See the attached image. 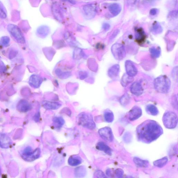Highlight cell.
<instances>
[{
    "instance_id": "cell-28",
    "label": "cell",
    "mask_w": 178,
    "mask_h": 178,
    "mask_svg": "<svg viewBox=\"0 0 178 178\" xmlns=\"http://www.w3.org/2000/svg\"><path fill=\"white\" fill-rule=\"evenodd\" d=\"M149 51L152 58H156L160 57L161 49L159 47L156 48L155 46H153L150 48Z\"/></svg>"
},
{
    "instance_id": "cell-31",
    "label": "cell",
    "mask_w": 178,
    "mask_h": 178,
    "mask_svg": "<svg viewBox=\"0 0 178 178\" xmlns=\"http://www.w3.org/2000/svg\"><path fill=\"white\" fill-rule=\"evenodd\" d=\"M55 126L58 129H60L64 125L65 121L62 117H55L53 120Z\"/></svg>"
},
{
    "instance_id": "cell-9",
    "label": "cell",
    "mask_w": 178,
    "mask_h": 178,
    "mask_svg": "<svg viewBox=\"0 0 178 178\" xmlns=\"http://www.w3.org/2000/svg\"><path fill=\"white\" fill-rule=\"evenodd\" d=\"M142 114L141 109L138 106H134L129 112L128 118L130 121L135 120L141 117Z\"/></svg>"
},
{
    "instance_id": "cell-4",
    "label": "cell",
    "mask_w": 178,
    "mask_h": 178,
    "mask_svg": "<svg viewBox=\"0 0 178 178\" xmlns=\"http://www.w3.org/2000/svg\"><path fill=\"white\" fill-rule=\"evenodd\" d=\"M78 123L84 127L90 130L95 129L96 125L91 114L83 112L77 117Z\"/></svg>"
},
{
    "instance_id": "cell-16",
    "label": "cell",
    "mask_w": 178,
    "mask_h": 178,
    "mask_svg": "<svg viewBox=\"0 0 178 178\" xmlns=\"http://www.w3.org/2000/svg\"><path fill=\"white\" fill-rule=\"evenodd\" d=\"M135 37L137 42L139 44H142L145 42L146 39L144 31L141 28L137 29L136 31Z\"/></svg>"
},
{
    "instance_id": "cell-6",
    "label": "cell",
    "mask_w": 178,
    "mask_h": 178,
    "mask_svg": "<svg viewBox=\"0 0 178 178\" xmlns=\"http://www.w3.org/2000/svg\"><path fill=\"white\" fill-rule=\"evenodd\" d=\"M7 28L8 32L18 43H25V39L19 27L13 24H9Z\"/></svg>"
},
{
    "instance_id": "cell-25",
    "label": "cell",
    "mask_w": 178,
    "mask_h": 178,
    "mask_svg": "<svg viewBox=\"0 0 178 178\" xmlns=\"http://www.w3.org/2000/svg\"><path fill=\"white\" fill-rule=\"evenodd\" d=\"M134 80L133 77L128 75L126 73L123 75L121 80V85L123 87H126L129 84L133 82Z\"/></svg>"
},
{
    "instance_id": "cell-36",
    "label": "cell",
    "mask_w": 178,
    "mask_h": 178,
    "mask_svg": "<svg viewBox=\"0 0 178 178\" xmlns=\"http://www.w3.org/2000/svg\"><path fill=\"white\" fill-rule=\"evenodd\" d=\"M1 41L3 44L5 46H7L10 42V39L8 37L4 36L2 37Z\"/></svg>"
},
{
    "instance_id": "cell-19",
    "label": "cell",
    "mask_w": 178,
    "mask_h": 178,
    "mask_svg": "<svg viewBox=\"0 0 178 178\" xmlns=\"http://www.w3.org/2000/svg\"><path fill=\"white\" fill-rule=\"evenodd\" d=\"M96 148L99 150L104 152L105 154L109 155H112V150L104 142H99L96 146Z\"/></svg>"
},
{
    "instance_id": "cell-30",
    "label": "cell",
    "mask_w": 178,
    "mask_h": 178,
    "mask_svg": "<svg viewBox=\"0 0 178 178\" xmlns=\"http://www.w3.org/2000/svg\"><path fill=\"white\" fill-rule=\"evenodd\" d=\"M168 161V158L167 157L158 159L154 162V165L155 167L162 168L166 165Z\"/></svg>"
},
{
    "instance_id": "cell-37",
    "label": "cell",
    "mask_w": 178,
    "mask_h": 178,
    "mask_svg": "<svg viewBox=\"0 0 178 178\" xmlns=\"http://www.w3.org/2000/svg\"><path fill=\"white\" fill-rule=\"evenodd\" d=\"M94 176L95 177L98 178L106 177L104 173L100 170H98L95 172L94 174Z\"/></svg>"
},
{
    "instance_id": "cell-23",
    "label": "cell",
    "mask_w": 178,
    "mask_h": 178,
    "mask_svg": "<svg viewBox=\"0 0 178 178\" xmlns=\"http://www.w3.org/2000/svg\"><path fill=\"white\" fill-rule=\"evenodd\" d=\"M134 163L140 167L146 168L149 166V162L148 160H142L138 157H134L133 158Z\"/></svg>"
},
{
    "instance_id": "cell-22",
    "label": "cell",
    "mask_w": 178,
    "mask_h": 178,
    "mask_svg": "<svg viewBox=\"0 0 178 178\" xmlns=\"http://www.w3.org/2000/svg\"><path fill=\"white\" fill-rule=\"evenodd\" d=\"M109 9L111 13L115 16L119 14L121 10L120 5L116 3L111 5L109 6Z\"/></svg>"
},
{
    "instance_id": "cell-26",
    "label": "cell",
    "mask_w": 178,
    "mask_h": 178,
    "mask_svg": "<svg viewBox=\"0 0 178 178\" xmlns=\"http://www.w3.org/2000/svg\"><path fill=\"white\" fill-rule=\"evenodd\" d=\"M49 32V28L46 26H40L37 30V33L38 35L42 37H45L48 35Z\"/></svg>"
},
{
    "instance_id": "cell-10",
    "label": "cell",
    "mask_w": 178,
    "mask_h": 178,
    "mask_svg": "<svg viewBox=\"0 0 178 178\" xmlns=\"http://www.w3.org/2000/svg\"><path fill=\"white\" fill-rule=\"evenodd\" d=\"M85 17L88 19H91L95 16L96 8L93 4H88L84 6L83 8Z\"/></svg>"
},
{
    "instance_id": "cell-40",
    "label": "cell",
    "mask_w": 178,
    "mask_h": 178,
    "mask_svg": "<svg viewBox=\"0 0 178 178\" xmlns=\"http://www.w3.org/2000/svg\"><path fill=\"white\" fill-rule=\"evenodd\" d=\"M158 11V10L157 9L153 8L151 9V10L150 11V14L151 15H154L157 14Z\"/></svg>"
},
{
    "instance_id": "cell-7",
    "label": "cell",
    "mask_w": 178,
    "mask_h": 178,
    "mask_svg": "<svg viewBox=\"0 0 178 178\" xmlns=\"http://www.w3.org/2000/svg\"><path fill=\"white\" fill-rule=\"evenodd\" d=\"M112 54L118 60H122L126 56V51L125 46L120 43H115L111 48Z\"/></svg>"
},
{
    "instance_id": "cell-21",
    "label": "cell",
    "mask_w": 178,
    "mask_h": 178,
    "mask_svg": "<svg viewBox=\"0 0 178 178\" xmlns=\"http://www.w3.org/2000/svg\"><path fill=\"white\" fill-rule=\"evenodd\" d=\"M31 108V106L29 103L25 100H21L18 103V108L22 112H27Z\"/></svg>"
},
{
    "instance_id": "cell-1",
    "label": "cell",
    "mask_w": 178,
    "mask_h": 178,
    "mask_svg": "<svg viewBox=\"0 0 178 178\" xmlns=\"http://www.w3.org/2000/svg\"><path fill=\"white\" fill-rule=\"evenodd\" d=\"M163 133L162 127L155 121L146 120L140 124L136 129L139 141L149 144L157 140Z\"/></svg>"
},
{
    "instance_id": "cell-43",
    "label": "cell",
    "mask_w": 178,
    "mask_h": 178,
    "mask_svg": "<svg viewBox=\"0 0 178 178\" xmlns=\"http://www.w3.org/2000/svg\"><path fill=\"white\" fill-rule=\"evenodd\" d=\"M64 1H67L73 4H75L76 2L74 0H64Z\"/></svg>"
},
{
    "instance_id": "cell-20",
    "label": "cell",
    "mask_w": 178,
    "mask_h": 178,
    "mask_svg": "<svg viewBox=\"0 0 178 178\" xmlns=\"http://www.w3.org/2000/svg\"><path fill=\"white\" fill-rule=\"evenodd\" d=\"M82 162V158L78 155H74L71 156L68 160V164L72 166H77L81 164Z\"/></svg>"
},
{
    "instance_id": "cell-3",
    "label": "cell",
    "mask_w": 178,
    "mask_h": 178,
    "mask_svg": "<svg viewBox=\"0 0 178 178\" xmlns=\"http://www.w3.org/2000/svg\"><path fill=\"white\" fill-rule=\"evenodd\" d=\"M162 121L167 129H173L177 126L178 118L176 114L171 111H167L164 113L162 117Z\"/></svg>"
},
{
    "instance_id": "cell-14",
    "label": "cell",
    "mask_w": 178,
    "mask_h": 178,
    "mask_svg": "<svg viewBox=\"0 0 178 178\" xmlns=\"http://www.w3.org/2000/svg\"><path fill=\"white\" fill-rule=\"evenodd\" d=\"M120 65L115 64L112 65L108 71V76L111 79H114L118 77L120 73Z\"/></svg>"
},
{
    "instance_id": "cell-5",
    "label": "cell",
    "mask_w": 178,
    "mask_h": 178,
    "mask_svg": "<svg viewBox=\"0 0 178 178\" xmlns=\"http://www.w3.org/2000/svg\"><path fill=\"white\" fill-rule=\"evenodd\" d=\"M41 151L39 148H37L35 150L30 147L28 146L24 149L21 153L22 158L27 161L32 162L38 158L40 156Z\"/></svg>"
},
{
    "instance_id": "cell-38",
    "label": "cell",
    "mask_w": 178,
    "mask_h": 178,
    "mask_svg": "<svg viewBox=\"0 0 178 178\" xmlns=\"http://www.w3.org/2000/svg\"><path fill=\"white\" fill-rule=\"evenodd\" d=\"M103 28L105 30L107 31L110 29V25L107 23H105L103 24Z\"/></svg>"
},
{
    "instance_id": "cell-44",
    "label": "cell",
    "mask_w": 178,
    "mask_h": 178,
    "mask_svg": "<svg viewBox=\"0 0 178 178\" xmlns=\"http://www.w3.org/2000/svg\"><path fill=\"white\" fill-rule=\"evenodd\" d=\"M1 168H0V175H1Z\"/></svg>"
},
{
    "instance_id": "cell-39",
    "label": "cell",
    "mask_w": 178,
    "mask_h": 178,
    "mask_svg": "<svg viewBox=\"0 0 178 178\" xmlns=\"http://www.w3.org/2000/svg\"><path fill=\"white\" fill-rule=\"evenodd\" d=\"M138 0H127L128 4L131 5L135 4Z\"/></svg>"
},
{
    "instance_id": "cell-32",
    "label": "cell",
    "mask_w": 178,
    "mask_h": 178,
    "mask_svg": "<svg viewBox=\"0 0 178 178\" xmlns=\"http://www.w3.org/2000/svg\"><path fill=\"white\" fill-rule=\"evenodd\" d=\"M7 10L2 3L0 2V18L4 19L7 17Z\"/></svg>"
},
{
    "instance_id": "cell-24",
    "label": "cell",
    "mask_w": 178,
    "mask_h": 178,
    "mask_svg": "<svg viewBox=\"0 0 178 178\" xmlns=\"http://www.w3.org/2000/svg\"><path fill=\"white\" fill-rule=\"evenodd\" d=\"M146 111L149 114L155 116L159 114V110L157 107L154 105L150 104L146 106Z\"/></svg>"
},
{
    "instance_id": "cell-41",
    "label": "cell",
    "mask_w": 178,
    "mask_h": 178,
    "mask_svg": "<svg viewBox=\"0 0 178 178\" xmlns=\"http://www.w3.org/2000/svg\"><path fill=\"white\" fill-rule=\"evenodd\" d=\"M119 32V31L118 30H115L111 37V39H113L115 38V37H116V36L117 35Z\"/></svg>"
},
{
    "instance_id": "cell-33",
    "label": "cell",
    "mask_w": 178,
    "mask_h": 178,
    "mask_svg": "<svg viewBox=\"0 0 178 178\" xmlns=\"http://www.w3.org/2000/svg\"><path fill=\"white\" fill-rule=\"evenodd\" d=\"M130 100V97L129 94L127 93L122 96L120 99L121 104L123 105H125L128 104Z\"/></svg>"
},
{
    "instance_id": "cell-34",
    "label": "cell",
    "mask_w": 178,
    "mask_h": 178,
    "mask_svg": "<svg viewBox=\"0 0 178 178\" xmlns=\"http://www.w3.org/2000/svg\"><path fill=\"white\" fill-rule=\"evenodd\" d=\"M153 32L155 34H159L162 32L161 26L158 23L155 24L152 28Z\"/></svg>"
},
{
    "instance_id": "cell-8",
    "label": "cell",
    "mask_w": 178,
    "mask_h": 178,
    "mask_svg": "<svg viewBox=\"0 0 178 178\" xmlns=\"http://www.w3.org/2000/svg\"><path fill=\"white\" fill-rule=\"evenodd\" d=\"M99 133L100 136L106 141L111 142L114 140L113 134L110 127H106L102 128L99 130Z\"/></svg>"
},
{
    "instance_id": "cell-27",
    "label": "cell",
    "mask_w": 178,
    "mask_h": 178,
    "mask_svg": "<svg viewBox=\"0 0 178 178\" xmlns=\"http://www.w3.org/2000/svg\"><path fill=\"white\" fill-rule=\"evenodd\" d=\"M74 174L77 177H83L86 175V170L84 167H79L75 170Z\"/></svg>"
},
{
    "instance_id": "cell-11",
    "label": "cell",
    "mask_w": 178,
    "mask_h": 178,
    "mask_svg": "<svg viewBox=\"0 0 178 178\" xmlns=\"http://www.w3.org/2000/svg\"><path fill=\"white\" fill-rule=\"evenodd\" d=\"M125 67L126 71V74L130 76H135L138 73V70L133 62L130 60L126 61L125 63Z\"/></svg>"
},
{
    "instance_id": "cell-18",
    "label": "cell",
    "mask_w": 178,
    "mask_h": 178,
    "mask_svg": "<svg viewBox=\"0 0 178 178\" xmlns=\"http://www.w3.org/2000/svg\"><path fill=\"white\" fill-rule=\"evenodd\" d=\"M43 107L47 110H57L61 105L58 103L47 101L43 102Z\"/></svg>"
},
{
    "instance_id": "cell-42",
    "label": "cell",
    "mask_w": 178,
    "mask_h": 178,
    "mask_svg": "<svg viewBox=\"0 0 178 178\" xmlns=\"http://www.w3.org/2000/svg\"><path fill=\"white\" fill-rule=\"evenodd\" d=\"M106 174L107 176H110L111 174V170L110 169H108L106 171Z\"/></svg>"
},
{
    "instance_id": "cell-35",
    "label": "cell",
    "mask_w": 178,
    "mask_h": 178,
    "mask_svg": "<svg viewBox=\"0 0 178 178\" xmlns=\"http://www.w3.org/2000/svg\"><path fill=\"white\" fill-rule=\"evenodd\" d=\"M115 174L117 177L122 178L123 177L124 174V171L122 170L121 169L118 168L115 170Z\"/></svg>"
},
{
    "instance_id": "cell-2",
    "label": "cell",
    "mask_w": 178,
    "mask_h": 178,
    "mask_svg": "<svg viewBox=\"0 0 178 178\" xmlns=\"http://www.w3.org/2000/svg\"><path fill=\"white\" fill-rule=\"evenodd\" d=\"M154 86L156 91L162 94H166L169 91L171 86V81L165 75L159 76L154 81Z\"/></svg>"
},
{
    "instance_id": "cell-45",
    "label": "cell",
    "mask_w": 178,
    "mask_h": 178,
    "mask_svg": "<svg viewBox=\"0 0 178 178\" xmlns=\"http://www.w3.org/2000/svg\"><path fill=\"white\" fill-rule=\"evenodd\" d=\"M114 1H116V0H114Z\"/></svg>"
},
{
    "instance_id": "cell-15",
    "label": "cell",
    "mask_w": 178,
    "mask_h": 178,
    "mask_svg": "<svg viewBox=\"0 0 178 178\" xmlns=\"http://www.w3.org/2000/svg\"><path fill=\"white\" fill-rule=\"evenodd\" d=\"M11 140L9 137L5 134H0V146L2 148H8L10 145Z\"/></svg>"
},
{
    "instance_id": "cell-13",
    "label": "cell",
    "mask_w": 178,
    "mask_h": 178,
    "mask_svg": "<svg viewBox=\"0 0 178 178\" xmlns=\"http://www.w3.org/2000/svg\"><path fill=\"white\" fill-rule=\"evenodd\" d=\"M52 10L53 14L56 19L61 22L63 19V14L60 6L57 4H54L52 6Z\"/></svg>"
},
{
    "instance_id": "cell-12",
    "label": "cell",
    "mask_w": 178,
    "mask_h": 178,
    "mask_svg": "<svg viewBox=\"0 0 178 178\" xmlns=\"http://www.w3.org/2000/svg\"><path fill=\"white\" fill-rule=\"evenodd\" d=\"M130 91L132 94L139 96L142 94L144 90L141 84L139 82H136L133 83L131 85Z\"/></svg>"
},
{
    "instance_id": "cell-29",
    "label": "cell",
    "mask_w": 178,
    "mask_h": 178,
    "mask_svg": "<svg viewBox=\"0 0 178 178\" xmlns=\"http://www.w3.org/2000/svg\"><path fill=\"white\" fill-rule=\"evenodd\" d=\"M104 120L107 123H111L114 121V114L108 109L104 112Z\"/></svg>"
},
{
    "instance_id": "cell-17",
    "label": "cell",
    "mask_w": 178,
    "mask_h": 178,
    "mask_svg": "<svg viewBox=\"0 0 178 178\" xmlns=\"http://www.w3.org/2000/svg\"><path fill=\"white\" fill-rule=\"evenodd\" d=\"M30 85L34 87V88H37L40 86L42 83V79L41 78L36 75H33L31 76L29 81Z\"/></svg>"
}]
</instances>
